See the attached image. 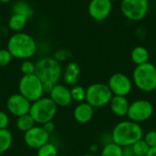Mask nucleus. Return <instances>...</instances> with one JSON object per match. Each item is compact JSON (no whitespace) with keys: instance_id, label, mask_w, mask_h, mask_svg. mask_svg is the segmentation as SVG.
Returning <instances> with one entry per match:
<instances>
[{"instance_id":"obj_1","label":"nucleus","mask_w":156,"mask_h":156,"mask_svg":"<svg viewBox=\"0 0 156 156\" xmlns=\"http://www.w3.org/2000/svg\"><path fill=\"white\" fill-rule=\"evenodd\" d=\"M35 74L41 80L44 90L49 93L51 89L58 83L62 78L63 69L57 59L50 57H46L39 58L36 63Z\"/></svg>"},{"instance_id":"obj_2","label":"nucleus","mask_w":156,"mask_h":156,"mask_svg":"<svg viewBox=\"0 0 156 156\" xmlns=\"http://www.w3.org/2000/svg\"><path fill=\"white\" fill-rule=\"evenodd\" d=\"M144 134L141 125L130 120L118 122L112 132L113 143L121 147L133 145L137 141L143 139Z\"/></svg>"},{"instance_id":"obj_3","label":"nucleus","mask_w":156,"mask_h":156,"mask_svg":"<svg viewBox=\"0 0 156 156\" xmlns=\"http://www.w3.org/2000/svg\"><path fill=\"white\" fill-rule=\"evenodd\" d=\"M7 49L13 58L25 60L35 55L37 51V43L28 34L17 32L12 35L8 39Z\"/></svg>"},{"instance_id":"obj_4","label":"nucleus","mask_w":156,"mask_h":156,"mask_svg":"<svg viewBox=\"0 0 156 156\" xmlns=\"http://www.w3.org/2000/svg\"><path fill=\"white\" fill-rule=\"evenodd\" d=\"M133 85L143 92H153L156 90V67L150 61L136 66L132 78Z\"/></svg>"},{"instance_id":"obj_5","label":"nucleus","mask_w":156,"mask_h":156,"mask_svg":"<svg viewBox=\"0 0 156 156\" xmlns=\"http://www.w3.org/2000/svg\"><path fill=\"white\" fill-rule=\"evenodd\" d=\"M57 110V105L49 97H42L31 103L29 114L36 123L42 125L55 118Z\"/></svg>"},{"instance_id":"obj_6","label":"nucleus","mask_w":156,"mask_h":156,"mask_svg":"<svg viewBox=\"0 0 156 156\" xmlns=\"http://www.w3.org/2000/svg\"><path fill=\"white\" fill-rule=\"evenodd\" d=\"M18 93L31 103L43 97L45 90L41 80L36 74L23 75L18 82Z\"/></svg>"},{"instance_id":"obj_7","label":"nucleus","mask_w":156,"mask_h":156,"mask_svg":"<svg viewBox=\"0 0 156 156\" xmlns=\"http://www.w3.org/2000/svg\"><path fill=\"white\" fill-rule=\"evenodd\" d=\"M113 94L107 84L97 82L90 84L86 89V100L90 106L94 109L102 108L109 104Z\"/></svg>"},{"instance_id":"obj_8","label":"nucleus","mask_w":156,"mask_h":156,"mask_svg":"<svg viewBox=\"0 0 156 156\" xmlns=\"http://www.w3.org/2000/svg\"><path fill=\"white\" fill-rule=\"evenodd\" d=\"M150 8L149 0H121L120 9L122 14L130 21L143 20Z\"/></svg>"},{"instance_id":"obj_9","label":"nucleus","mask_w":156,"mask_h":156,"mask_svg":"<svg viewBox=\"0 0 156 156\" xmlns=\"http://www.w3.org/2000/svg\"><path fill=\"white\" fill-rule=\"evenodd\" d=\"M154 112L153 103L147 100H136L130 103L127 117L130 121L136 123L145 122L152 118Z\"/></svg>"},{"instance_id":"obj_10","label":"nucleus","mask_w":156,"mask_h":156,"mask_svg":"<svg viewBox=\"0 0 156 156\" xmlns=\"http://www.w3.org/2000/svg\"><path fill=\"white\" fill-rule=\"evenodd\" d=\"M108 87L114 96L129 95L133 90V80L124 73L116 72L112 74L108 81Z\"/></svg>"},{"instance_id":"obj_11","label":"nucleus","mask_w":156,"mask_h":156,"mask_svg":"<svg viewBox=\"0 0 156 156\" xmlns=\"http://www.w3.org/2000/svg\"><path fill=\"white\" fill-rule=\"evenodd\" d=\"M50 134L44 130L42 126H34L24 133V142L31 149L37 150L45 144L49 142Z\"/></svg>"},{"instance_id":"obj_12","label":"nucleus","mask_w":156,"mask_h":156,"mask_svg":"<svg viewBox=\"0 0 156 156\" xmlns=\"http://www.w3.org/2000/svg\"><path fill=\"white\" fill-rule=\"evenodd\" d=\"M112 10V0H90L88 5V13L90 16L99 22L107 19L111 15Z\"/></svg>"},{"instance_id":"obj_13","label":"nucleus","mask_w":156,"mask_h":156,"mask_svg":"<svg viewBox=\"0 0 156 156\" xmlns=\"http://www.w3.org/2000/svg\"><path fill=\"white\" fill-rule=\"evenodd\" d=\"M31 102L20 93H15L9 96L6 101V109L9 113L17 117L29 113Z\"/></svg>"},{"instance_id":"obj_14","label":"nucleus","mask_w":156,"mask_h":156,"mask_svg":"<svg viewBox=\"0 0 156 156\" xmlns=\"http://www.w3.org/2000/svg\"><path fill=\"white\" fill-rule=\"evenodd\" d=\"M49 98L57 105V107H67L71 101L70 89L63 84H56L49 91Z\"/></svg>"},{"instance_id":"obj_15","label":"nucleus","mask_w":156,"mask_h":156,"mask_svg":"<svg viewBox=\"0 0 156 156\" xmlns=\"http://www.w3.org/2000/svg\"><path fill=\"white\" fill-rule=\"evenodd\" d=\"M93 115L94 108L86 101L79 103L73 111V117L75 121L81 124L90 122L92 120Z\"/></svg>"},{"instance_id":"obj_16","label":"nucleus","mask_w":156,"mask_h":156,"mask_svg":"<svg viewBox=\"0 0 156 156\" xmlns=\"http://www.w3.org/2000/svg\"><path fill=\"white\" fill-rule=\"evenodd\" d=\"M110 109L112 112L118 117L127 116L130 101L124 96H112V100L109 102Z\"/></svg>"},{"instance_id":"obj_17","label":"nucleus","mask_w":156,"mask_h":156,"mask_svg":"<svg viewBox=\"0 0 156 156\" xmlns=\"http://www.w3.org/2000/svg\"><path fill=\"white\" fill-rule=\"evenodd\" d=\"M80 67L75 61L69 62L62 73V77L65 83L70 86H74L78 83L80 80Z\"/></svg>"},{"instance_id":"obj_18","label":"nucleus","mask_w":156,"mask_h":156,"mask_svg":"<svg viewBox=\"0 0 156 156\" xmlns=\"http://www.w3.org/2000/svg\"><path fill=\"white\" fill-rule=\"evenodd\" d=\"M131 59L133 62V64L139 66L149 62L150 53L146 48L143 46H137L131 52Z\"/></svg>"},{"instance_id":"obj_19","label":"nucleus","mask_w":156,"mask_h":156,"mask_svg":"<svg viewBox=\"0 0 156 156\" xmlns=\"http://www.w3.org/2000/svg\"><path fill=\"white\" fill-rule=\"evenodd\" d=\"M27 18L26 16L20 15V14H15L13 13L8 20V27L9 28L14 31L15 33L21 32V30L25 27L27 22Z\"/></svg>"},{"instance_id":"obj_20","label":"nucleus","mask_w":156,"mask_h":156,"mask_svg":"<svg viewBox=\"0 0 156 156\" xmlns=\"http://www.w3.org/2000/svg\"><path fill=\"white\" fill-rule=\"evenodd\" d=\"M13 144V134L8 129H0V154L7 152Z\"/></svg>"},{"instance_id":"obj_21","label":"nucleus","mask_w":156,"mask_h":156,"mask_svg":"<svg viewBox=\"0 0 156 156\" xmlns=\"http://www.w3.org/2000/svg\"><path fill=\"white\" fill-rule=\"evenodd\" d=\"M16 124V128L20 132L25 133L26 132H27L31 128H33L36 125V122L33 120V118L30 116V114L27 113V114L22 115L20 117H17Z\"/></svg>"},{"instance_id":"obj_22","label":"nucleus","mask_w":156,"mask_h":156,"mask_svg":"<svg viewBox=\"0 0 156 156\" xmlns=\"http://www.w3.org/2000/svg\"><path fill=\"white\" fill-rule=\"evenodd\" d=\"M100 156H122V147L115 143H111L102 146Z\"/></svg>"},{"instance_id":"obj_23","label":"nucleus","mask_w":156,"mask_h":156,"mask_svg":"<svg viewBox=\"0 0 156 156\" xmlns=\"http://www.w3.org/2000/svg\"><path fill=\"white\" fill-rule=\"evenodd\" d=\"M70 94L72 101L78 103L84 102L86 100V89L80 85L76 84L72 86V88L70 89Z\"/></svg>"},{"instance_id":"obj_24","label":"nucleus","mask_w":156,"mask_h":156,"mask_svg":"<svg viewBox=\"0 0 156 156\" xmlns=\"http://www.w3.org/2000/svg\"><path fill=\"white\" fill-rule=\"evenodd\" d=\"M58 152L57 146L54 144L48 142L37 150L36 156H58Z\"/></svg>"},{"instance_id":"obj_25","label":"nucleus","mask_w":156,"mask_h":156,"mask_svg":"<svg viewBox=\"0 0 156 156\" xmlns=\"http://www.w3.org/2000/svg\"><path fill=\"white\" fill-rule=\"evenodd\" d=\"M13 13L20 14V15L26 16L27 17H29L32 16L33 10L27 3H26L24 1H19V2L16 3V5H14Z\"/></svg>"},{"instance_id":"obj_26","label":"nucleus","mask_w":156,"mask_h":156,"mask_svg":"<svg viewBox=\"0 0 156 156\" xmlns=\"http://www.w3.org/2000/svg\"><path fill=\"white\" fill-rule=\"evenodd\" d=\"M132 147H133V152L137 156H145L150 149L149 145L146 144V142L144 139H141L137 141L136 143H134L132 145Z\"/></svg>"},{"instance_id":"obj_27","label":"nucleus","mask_w":156,"mask_h":156,"mask_svg":"<svg viewBox=\"0 0 156 156\" xmlns=\"http://www.w3.org/2000/svg\"><path fill=\"white\" fill-rule=\"evenodd\" d=\"M20 71L23 75H31L35 74L36 64L28 59H25L20 65Z\"/></svg>"},{"instance_id":"obj_28","label":"nucleus","mask_w":156,"mask_h":156,"mask_svg":"<svg viewBox=\"0 0 156 156\" xmlns=\"http://www.w3.org/2000/svg\"><path fill=\"white\" fill-rule=\"evenodd\" d=\"M12 58L13 57L7 48H0V67L7 66L11 62Z\"/></svg>"},{"instance_id":"obj_29","label":"nucleus","mask_w":156,"mask_h":156,"mask_svg":"<svg viewBox=\"0 0 156 156\" xmlns=\"http://www.w3.org/2000/svg\"><path fill=\"white\" fill-rule=\"evenodd\" d=\"M143 139L146 142L150 148L156 147V131H149L145 134H144Z\"/></svg>"},{"instance_id":"obj_30","label":"nucleus","mask_w":156,"mask_h":156,"mask_svg":"<svg viewBox=\"0 0 156 156\" xmlns=\"http://www.w3.org/2000/svg\"><path fill=\"white\" fill-rule=\"evenodd\" d=\"M70 57V53L69 52V50H66V49H61V50H58L55 53V56H54V58L57 59L58 62H62V61H65L67 59H69Z\"/></svg>"},{"instance_id":"obj_31","label":"nucleus","mask_w":156,"mask_h":156,"mask_svg":"<svg viewBox=\"0 0 156 156\" xmlns=\"http://www.w3.org/2000/svg\"><path fill=\"white\" fill-rule=\"evenodd\" d=\"M9 125V117L6 112L0 111V129H7Z\"/></svg>"},{"instance_id":"obj_32","label":"nucleus","mask_w":156,"mask_h":156,"mask_svg":"<svg viewBox=\"0 0 156 156\" xmlns=\"http://www.w3.org/2000/svg\"><path fill=\"white\" fill-rule=\"evenodd\" d=\"M100 141H101V144H102V146H104L106 144H109L111 143H113L112 133L107 132V133H104L103 134H101V136L100 137Z\"/></svg>"},{"instance_id":"obj_33","label":"nucleus","mask_w":156,"mask_h":156,"mask_svg":"<svg viewBox=\"0 0 156 156\" xmlns=\"http://www.w3.org/2000/svg\"><path fill=\"white\" fill-rule=\"evenodd\" d=\"M42 127L44 128V130H45L46 132H48V133L50 134V133H53L54 130H55V123L53 122V121H49V122H48L42 124Z\"/></svg>"},{"instance_id":"obj_34","label":"nucleus","mask_w":156,"mask_h":156,"mask_svg":"<svg viewBox=\"0 0 156 156\" xmlns=\"http://www.w3.org/2000/svg\"><path fill=\"white\" fill-rule=\"evenodd\" d=\"M122 156H137L133 150L132 145L131 146H125L122 147Z\"/></svg>"},{"instance_id":"obj_35","label":"nucleus","mask_w":156,"mask_h":156,"mask_svg":"<svg viewBox=\"0 0 156 156\" xmlns=\"http://www.w3.org/2000/svg\"><path fill=\"white\" fill-rule=\"evenodd\" d=\"M90 150L91 154H94V153L98 152V150H99V145L96 144H91V145L90 146Z\"/></svg>"},{"instance_id":"obj_36","label":"nucleus","mask_w":156,"mask_h":156,"mask_svg":"<svg viewBox=\"0 0 156 156\" xmlns=\"http://www.w3.org/2000/svg\"><path fill=\"white\" fill-rule=\"evenodd\" d=\"M145 156H156V147H153V148H150L147 154Z\"/></svg>"},{"instance_id":"obj_37","label":"nucleus","mask_w":156,"mask_h":156,"mask_svg":"<svg viewBox=\"0 0 156 156\" xmlns=\"http://www.w3.org/2000/svg\"><path fill=\"white\" fill-rule=\"evenodd\" d=\"M80 156H98V155H96V154H83V155H80Z\"/></svg>"},{"instance_id":"obj_38","label":"nucleus","mask_w":156,"mask_h":156,"mask_svg":"<svg viewBox=\"0 0 156 156\" xmlns=\"http://www.w3.org/2000/svg\"><path fill=\"white\" fill-rule=\"evenodd\" d=\"M10 1H12V0H0V2H2V3H8Z\"/></svg>"},{"instance_id":"obj_39","label":"nucleus","mask_w":156,"mask_h":156,"mask_svg":"<svg viewBox=\"0 0 156 156\" xmlns=\"http://www.w3.org/2000/svg\"><path fill=\"white\" fill-rule=\"evenodd\" d=\"M58 156H61V155H58Z\"/></svg>"},{"instance_id":"obj_40","label":"nucleus","mask_w":156,"mask_h":156,"mask_svg":"<svg viewBox=\"0 0 156 156\" xmlns=\"http://www.w3.org/2000/svg\"><path fill=\"white\" fill-rule=\"evenodd\" d=\"M31 156H34V155H31Z\"/></svg>"}]
</instances>
